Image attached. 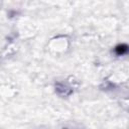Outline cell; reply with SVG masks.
<instances>
[{"mask_svg": "<svg viewBox=\"0 0 129 129\" xmlns=\"http://www.w3.org/2000/svg\"><path fill=\"white\" fill-rule=\"evenodd\" d=\"M115 50H116V53L117 54H124L125 52H127L128 46L126 44H121V45H118Z\"/></svg>", "mask_w": 129, "mask_h": 129, "instance_id": "1", "label": "cell"}]
</instances>
